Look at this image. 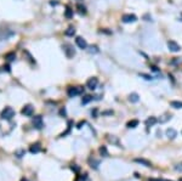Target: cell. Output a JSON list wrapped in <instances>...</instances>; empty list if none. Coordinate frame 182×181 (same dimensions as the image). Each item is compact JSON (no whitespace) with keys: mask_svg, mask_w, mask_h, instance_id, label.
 Wrapping results in <instances>:
<instances>
[{"mask_svg":"<svg viewBox=\"0 0 182 181\" xmlns=\"http://www.w3.org/2000/svg\"><path fill=\"white\" fill-rule=\"evenodd\" d=\"M92 100H93V97L91 95H86V96L83 97V100H81V105H86V103H89Z\"/></svg>","mask_w":182,"mask_h":181,"instance_id":"obj_21","label":"cell"},{"mask_svg":"<svg viewBox=\"0 0 182 181\" xmlns=\"http://www.w3.org/2000/svg\"><path fill=\"white\" fill-rule=\"evenodd\" d=\"M149 181H160L159 179H149Z\"/></svg>","mask_w":182,"mask_h":181,"instance_id":"obj_36","label":"cell"},{"mask_svg":"<svg viewBox=\"0 0 182 181\" xmlns=\"http://www.w3.org/2000/svg\"><path fill=\"white\" fill-rule=\"evenodd\" d=\"M179 181H182V178H180V179H179Z\"/></svg>","mask_w":182,"mask_h":181,"instance_id":"obj_39","label":"cell"},{"mask_svg":"<svg viewBox=\"0 0 182 181\" xmlns=\"http://www.w3.org/2000/svg\"><path fill=\"white\" fill-rule=\"evenodd\" d=\"M170 106L179 109V108H182V102L181 101H171L170 102Z\"/></svg>","mask_w":182,"mask_h":181,"instance_id":"obj_22","label":"cell"},{"mask_svg":"<svg viewBox=\"0 0 182 181\" xmlns=\"http://www.w3.org/2000/svg\"><path fill=\"white\" fill-rule=\"evenodd\" d=\"M5 58H6V60L7 61H15L16 60V54H15V52H9V54H6V55H5Z\"/></svg>","mask_w":182,"mask_h":181,"instance_id":"obj_20","label":"cell"},{"mask_svg":"<svg viewBox=\"0 0 182 181\" xmlns=\"http://www.w3.org/2000/svg\"><path fill=\"white\" fill-rule=\"evenodd\" d=\"M23 54H25L27 57H28V61H31L32 63H35V60H34V58H33V56L31 55V54H29V52L27 51V50H25V51H23Z\"/></svg>","mask_w":182,"mask_h":181,"instance_id":"obj_25","label":"cell"},{"mask_svg":"<svg viewBox=\"0 0 182 181\" xmlns=\"http://www.w3.org/2000/svg\"><path fill=\"white\" fill-rule=\"evenodd\" d=\"M23 154H25V151H23V150L18 151V152H16V156H17V157H18V158H21V157H22Z\"/></svg>","mask_w":182,"mask_h":181,"instance_id":"obj_28","label":"cell"},{"mask_svg":"<svg viewBox=\"0 0 182 181\" xmlns=\"http://www.w3.org/2000/svg\"><path fill=\"white\" fill-rule=\"evenodd\" d=\"M33 125L35 129H43L44 128V122H43V118H42V115H35L34 118H33Z\"/></svg>","mask_w":182,"mask_h":181,"instance_id":"obj_3","label":"cell"},{"mask_svg":"<svg viewBox=\"0 0 182 181\" xmlns=\"http://www.w3.org/2000/svg\"><path fill=\"white\" fill-rule=\"evenodd\" d=\"M98 151H100V154H101L102 157H108V151H107V147H106V146H101Z\"/></svg>","mask_w":182,"mask_h":181,"instance_id":"obj_18","label":"cell"},{"mask_svg":"<svg viewBox=\"0 0 182 181\" xmlns=\"http://www.w3.org/2000/svg\"><path fill=\"white\" fill-rule=\"evenodd\" d=\"M60 114H61V115H63V117L66 115V108H62V109L60 111Z\"/></svg>","mask_w":182,"mask_h":181,"instance_id":"obj_32","label":"cell"},{"mask_svg":"<svg viewBox=\"0 0 182 181\" xmlns=\"http://www.w3.org/2000/svg\"><path fill=\"white\" fill-rule=\"evenodd\" d=\"M21 181H28V180H27V179H25V178H23V179H22Z\"/></svg>","mask_w":182,"mask_h":181,"instance_id":"obj_37","label":"cell"},{"mask_svg":"<svg viewBox=\"0 0 182 181\" xmlns=\"http://www.w3.org/2000/svg\"><path fill=\"white\" fill-rule=\"evenodd\" d=\"M138 100H140V97H138V95L136 94V92H132V94L129 95V101H130L131 103H136V102H138Z\"/></svg>","mask_w":182,"mask_h":181,"instance_id":"obj_13","label":"cell"},{"mask_svg":"<svg viewBox=\"0 0 182 181\" xmlns=\"http://www.w3.org/2000/svg\"><path fill=\"white\" fill-rule=\"evenodd\" d=\"M77 10H78V12H79L80 15H85V14H86V8L83 6L81 4H77Z\"/></svg>","mask_w":182,"mask_h":181,"instance_id":"obj_19","label":"cell"},{"mask_svg":"<svg viewBox=\"0 0 182 181\" xmlns=\"http://www.w3.org/2000/svg\"><path fill=\"white\" fill-rule=\"evenodd\" d=\"M89 163H90L91 168H93V169H97V167L100 165V161H95V159H92V158L89 159Z\"/></svg>","mask_w":182,"mask_h":181,"instance_id":"obj_23","label":"cell"},{"mask_svg":"<svg viewBox=\"0 0 182 181\" xmlns=\"http://www.w3.org/2000/svg\"><path fill=\"white\" fill-rule=\"evenodd\" d=\"M40 151H42V146H40L39 142H35V143H33V145L31 146V147H29V152L33 153V154L39 153Z\"/></svg>","mask_w":182,"mask_h":181,"instance_id":"obj_10","label":"cell"},{"mask_svg":"<svg viewBox=\"0 0 182 181\" xmlns=\"http://www.w3.org/2000/svg\"><path fill=\"white\" fill-rule=\"evenodd\" d=\"M64 34H66L67 37H73L74 34H75V29H74V27H69L68 29H66Z\"/></svg>","mask_w":182,"mask_h":181,"instance_id":"obj_17","label":"cell"},{"mask_svg":"<svg viewBox=\"0 0 182 181\" xmlns=\"http://www.w3.org/2000/svg\"><path fill=\"white\" fill-rule=\"evenodd\" d=\"M175 170H177V171H182V164H177V165H175Z\"/></svg>","mask_w":182,"mask_h":181,"instance_id":"obj_30","label":"cell"},{"mask_svg":"<svg viewBox=\"0 0 182 181\" xmlns=\"http://www.w3.org/2000/svg\"><path fill=\"white\" fill-rule=\"evenodd\" d=\"M151 68H152V71H154V72H159V69H158L155 66H152Z\"/></svg>","mask_w":182,"mask_h":181,"instance_id":"obj_34","label":"cell"},{"mask_svg":"<svg viewBox=\"0 0 182 181\" xmlns=\"http://www.w3.org/2000/svg\"><path fill=\"white\" fill-rule=\"evenodd\" d=\"M64 17H66V18H72V17H73V10L72 9H70V8H66V12H64Z\"/></svg>","mask_w":182,"mask_h":181,"instance_id":"obj_16","label":"cell"},{"mask_svg":"<svg viewBox=\"0 0 182 181\" xmlns=\"http://www.w3.org/2000/svg\"><path fill=\"white\" fill-rule=\"evenodd\" d=\"M140 77H142V78H145L146 80H152V79H153V78H152V77H151V75H148V74H143V73H141V74H140Z\"/></svg>","mask_w":182,"mask_h":181,"instance_id":"obj_26","label":"cell"},{"mask_svg":"<svg viewBox=\"0 0 182 181\" xmlns=\"http://www.w3.org/2000/svg\"><path fill=\"white\" fill-rule=\"evenodd\" d=\"M137 125H138V120L137 119H132L130 122H127V124H126V126L129 128V129H135Z\"/></svg>","mask_w":182,"mask_h":181,"instance_id":"obj_14","label":"cell"},{"mask_svg":"<svg viewBox=\"0 0 182 181\" xmlns=\"http://www.w3.org/2000/svg\"><path fill=\"white\" fill-rule=\"evenodd\" d=\"M75 44H77V46H78V48H80V49H86L87 48L86 40L84 38H81V37H77V38H75Z\"/></svg>","mask_w":182,"mask_h":181,"instance_id":"obj_9","label":"cell"},{"mask_svg":"<svg viewBox=\"0 0 182 181\" xmlns=\"http://www.w3.org/2000/svg\"><path fill=\"white\" fill-rule=\"evenodd\" d=\"M4 71H6V72H10V66L9 65H4Z\"/></svg>","mask_w":182,"mask_h":181,"instance_id":"obj_31","label":"cell"},{"mask_svg":"<svg viewBox=\"0 0 182 181\" xmlns=\"http://www.w3.org/2000/svg\"><path fill=\"white\" fill-rule=\"evenodd\" d=\"M121 21L124 22V23H134V22H136L137 21V17L132 15V14H126L121 17Z\"/></svg>","mask_w":182,"mask_h":181,"instance_id":"obj_7","label":"cell"},{"mask_svg":"<svg viewBox=\"0 0 182 181\" xmlns=\"http://www.w3.org/2000/svg\"><path fill=\"white\" fill-rule=\"evenodd\" d=\"M83 92H84V87H81V86H70V87H68V90H67V95L69 97H75L78 95H81Z\"/></svg>","mask_w":182,"mask_h":181,"instance_id":"obj_1","label":"cell"},{"mask_svg":"<svg viewBox=\"0 0 182 181\" xmlns=\"http://www.w3.org/2000/svg\"><path fill=\"white\" fill-rule=\"evenodd\" d=\"M15 117V111L12 107H5L1 112V118L5 120H11Z\"/></svg>","mask_w":182,"mask_h":181,"instance_id":"obj_2","label":"cell"},{"mask_svg":"<svg viewBox=\"0 0 182 181\" xmlns=\"http://www.w3.org/2000/svg\"><path fill=\"white\" fill-rule=\"evenodd\" d=\"M160 181H171V180H160Z\"/></svg>","mask_w":182,"mask_h":181,"instance_id":"obj_38","label":"cell"},{"mask_svg":"<svg viewBox=\"0 0 182 181\" xmlns=\"http://www.w3.org/2000/svg\"><path fill=\"white\" fill-rule=\"evenodd\" d=\"M72 169H74L75 171H78V170H79V168H78V167H75V165H73V167H72Z\"/></svg>","mask_w":182,"mask_h":181,"instance_id":"obj_35","label":"cell"},{"mask_svg":"<svg viewBox=\"0 0 182 181\" xmlns=\"http://www.w3.org/2000/svg\"><path fill=\"white\" fill-rule=\"evenodd\" d=\"M157 122H158V119L155 117H149V118H147V120H146V126H153Z\"/></svg>","mask_w":182,"mask_h":181,"instance_id":"obj_12","label":"cell"},{"mask_svg":"<svg viewBox=\"0 0 182 181\" xmlns=\"http://www.w3.org/2000/svg\"><path fill=\"white\" fill-rule=\"evenodd\" d=\"M135 162H136V163H140V164H143L145 167H151V165H152L149 161L143 159V158H136V159H135Z\"/></svg>","mask_w":182,"mask_h":181,"instance_id":"obj_15","label":"cell"},{"mask_svg":"<svg viewBox=\"0 0 182 181\" xmlns=\"http://www.w3.org/2000/svg\"><path fill=\"white\" fill-rule=\"evenodd\" d=\"M97 84H98V79L96 77H92V78H89L86 81V86L89 87L90 90H95L97 87Z\"/></svg>","mask_w":182,"mask_h":181,"instance_id":"obj_5","label":"cell"},{"mask_svg":"<svg viewBox=\"0 0 182 181\" xmlns=\"http://www.w3.org/2000/svg\"><path fill=\"white\" fill-rule=\"evenodd\" d=\"M89 52H91V54H92V52H98V49H97V46H95V45H93V46H90V49H89Z\"/></svg>","mask_w":182,"mask_h":181,"instance_id":"obj_27","label":"cell"},{"mask_svg":"<svg viewBox=\"0 0 182 181\" xmlns=\"http://www.w3.org/2000/svg\"><path fill=\"white\" fill-rule=\"evenodd\" d=\"M84 124H85V122H84V120H83V122H80V123L77 125V128H78V129H81V126H83Z\"/></svg>","mask_w":182,"mask_h":181,"instance_id":"obj_33","label":"cell"},{"mask_svg":"<svg viewBox=\"0 0 182 181\" xmlns=\"http://www.w3.org/2000/svg\"><path fill=\"white\" fill-rule=\"evenodd\" d=\"M63 50H64V54H66V56L68 58L70 57H73L75 55V50L73 49V46L70 45V44H66V45H63Z\"/></svg>","mask_w":182,"mask_h":181,"instance_id":"obj_4","label":"cell"},{"mask_svg":"<svg viewBox=\"0 0 182 181\" xmlns=\"http://www.w3.org/2000/svg\"><path fill=\"white\" fill-rule=\"evenodd\" d=\"M108 140H109V141L110 142H113V143H118V139H115V137H108Z\"/></svg>","mask_w":182,"mask_h":181,"instance_id":"obj_29","label":"cell"},{"mask_svg":"<svg viewBox=\"0 0 182 181\" xmlns=\"http://www.w3.org/2000/svg\"><path fill=\"white\" fill-rule=\"evenodd\" d=\"M166 136L170 139V140H174L176 136H177V131L175 129H168L166 130Z\"/></svg>","mask_w":182,"mask_h":181,"instance_id":"obj_11","label":"cell"},{"mask_svg":"<svg viewBox=\"0 0 182 181\" xmlns=\"http://www.w3.org/2000/svg\"><path fill=\"white\" fill-rule=\"evenodd\" d=\"M170 118H171V114H164L163 117H162V118L159 119V122H160V123H165V122H168Z\"/></svg>","mask_w":182,"mask_h":181,"instance_id":"obj_24","label":"cell"},{"mask_svg":"<svg viewBox=\"0 0 182 181\" xmlns=\"http://www.w3.org/2000/svg\"><path fill=\"white\" fill-rule=\"evenodd\" d=\"M168 48H169V50L171 52H177V51L181 50V46L176 42H174V40H169V42H168Z\"/></svg>","mask_w":182,"mask_h":181,"instance_id":"obj_8","label":"cell"},{"mask_svg":"<svg viewBox=\"0 0 182 181\" xmlns=\"http://www.w3.org/2000/svg\"><path fill=\"white\" fill-rule=\"evenodd\" d=\"M33 112H34V107L32 106V105H26V106L23 107L22 111H21V113H22L23 115H26V117L33 115Z\"/></svg>","mask_w":182,"mask_h":181,"instance_id":"obj_6","label":"cell"}]
</instances>
